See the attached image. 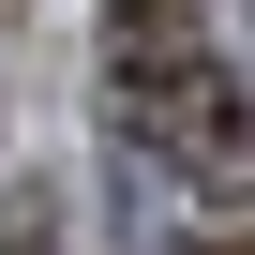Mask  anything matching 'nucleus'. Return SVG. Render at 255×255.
Wrapping results in <instances>:
<instances>
[{
  "label": "nucleus",
  "instance_id": "obj_2",
  "mask_svg": "<svg viewBox=\"0 0 255 255\" xmlns=\"http://www.w3.org/2000/svg\"><path fill=\"white\" fill-rule=\"evenodd\" d=\"M0 255H60V225H45V195H15V210H0Z\"/></svg>",
  "mask_w": 255,
  "mask_h": 255
},
{
  "label": "nucleus",
  "instance_id": "obj_3",
  "mask_svg": "<svg viewBox=\"0 0 255 255\" xmlns=\"http://www.w3.org/2000/svg\"><path fill=\"white\" fill-rule=\"evenodd\" d=\"M165 255H240V240H225V225H210V240H165Z\"/></svg>",
  "mask_w": 255,
  "mask_h": 255
},
{
  "label": "nucleus",
  "instance_id": "obj_1",
  "mask_svg": "<svg viewBox=\"0 0 255 255\" xmlns=\"http://www.w3.org/2000/svg\"><path fill=\"white\" fill-rule=\"evenodd\" d=\"M105 105L120 150H180L210 195H240V60L195 30V0H105Z\"/></svg>",
  "mask_w": 255,
  "mask_h": 255
}]
</instances>
